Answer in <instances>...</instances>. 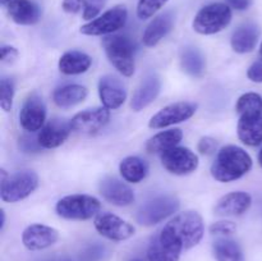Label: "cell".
<instances>
[{"label": "cell", "instance_id": "cell-37", "mask_svg": "<svg viewBox=\"0 0 262 261\" xmlns=\"http://www.w3.org/2000/svg\"><path fill=\"white\" fill-rule=\"evenodd\" d=\"M19 148L23 153H38L42 150V147L38 143L37 137L33 138L30 136H22L19 138Z\"/></svg>", "mask_w": 262, "mask_h": 261}, {"label": "cell", "instance_id": "cell-4", "mask_svg": "<svg viewBox=\"0 0 262 261\" xmlns=\"http://www.w3.org/2000/svg\"><path fill=\"white\" fill-rule=\"evenodd\" d=\"M181 207V201L176 194H159L147 200L138 209L136 220L143 227H154L176 214Z\"/></svg>", "mask_w": 262, "mask_h": 261}, {"label": "cell", "instance_id": "cell-14", "mask_svg": "<svg viewBox=\"0 0 262 261\" xmlns=\"http://www.w3.org/2000/svg\"><path fill=\"white\" fill-rule=\"evenodd\" d=\"M59 232L45 224H31L23 230L22 243L28 251H42L55 245Z\"/></svg>", "mask_w": 262, "mask_h": 261}, {"label": "cell", "instance_id": "cell-46", "mask_svg": "<svg viewBox=\"0 0 262 261\" xmlns=\"http://www.w3.org/2000/svg\"><path fill=\"white\" fill-rule=\"evenodd\" d=\"M130 261H142V260H140V258H133V260H130Z\"/></svg>", "mask_w": 262, "mask_h": 261}, {"label": "cell", "instance_id": "cell-7", "mask_svg": "<svg viewBox=\"0 0 262 261\" xmlns=\"http://www.w3.org/2000/svg\"><path fill=\"white\" fill-rule=\"evenodd\" d=\"M101 209V202L94 196L83 193L69 194L56 202L55 211L67 220H89L96 216Z\"/></svg>", "mask_w": 262, "mask_h": 261}, {"label": "cell", "instance_id": "cell-33", "mask_svg": "<svg viewBox=\"0 0 262 261\" xmlns=\"http://www.w3.org/2000/svg\"><path fill=\"white\" fill-rule=\"evenodd\" d=\"M14 99V83L12 79L3 78L0 81V107L4 112H10Z\"/></svg>", "mask_w": 262, "mask_h": 261}, {"label": "cell", "instance_id": "cell-41", "mask_svg": "<svg viewBox=\"0 0 262 261\" xmlns=\"http://www.w3.org/2000/svg\"><path fill=\"white\" fill-rule=\"evenodd\" d=\"M230 5H232L234 9L238 10H245L250 7L251 0H229Z\"/></svg>", "mask_w": 262, "mask_h": 261}, {"label": "cell", "instance_id": "cell-35", "mask_svg": "<svg viewBox=\"0 0 262 261\" xmlns=\"http://www.w3.org/2000/svg\"><path fill=\"white\" fill-rule=\"evenodd\" d=\"M106 0H86V7L83 9V18L86 20H92L99 17L101 8L105 5Z\"/></svg>", "mask_w": 262, "mask_h": 261}, {"label": "cell", "instance_id": "cell-25", "mask_svg": "<svg viewBox=\"0 0 262 261\" xmlns=\"http://www.w3.org/2000/svg\"><path fill=\"white\" fill-rule=\"evenodd\" d=\"M179 61L184 73L193 78H201L206 71V59L201 50L194 46H184L181 51Z\"/></svg>", "mask_w": 262, "mask_h": 261}, {"label": "cell", "instance_id": "cell-38", "mask_svg": "<svg viewBox=\"0 0 262 261\" xmlns=\"http://www.w3.org/2000/svg\"><path fill=\"white\" fill-rule=\"evenodd\" d=\"M86 7V0H63L61 8L66 13L69 14H77Z\"/></svg>", "mask_w": 262, "mask_h": 261}, {"label": "cell", "instance_id": "cell-44", "mask_svg": "<svg viewBox=\"0 0 262 261\" xmlns=\"http://www.w3.org/2000/svg\"><path fill=\"white\" fill-rule=\"evenodd\" d=\"M10 2H12V0H0V3H2V5H8Z\"/></svg>", "mask_w": 262, "mask_h": 261}, {"label": "cell", "instance_id": "cell-22", "mask_svg": "<svg viewBox=\"0 0 262 261\" xmlns=\"http://www.w3.org/2000/svg\"><path fill=\"white\" fill-rule=\"evenodd\" d=\"M7 7L8 14L17 25H35L41 18L40 7L32 0H12Z\"/></svg>", "mask_w": 262, "mask_h": 261}, {"label": "cell", "instance_id": "cell-29", "mask_svg": "<svg viewBox=\"0 0 262 261\" xmlns=\"http://www.w3.org/2000/svg\"><path fill=\"white\" fill-rule=\"evenodd\" d=\"M120 176L128 183H140L147 177L148 165L138 156H127L119 164Z\"/></svg>", "mask_w": 262, "mask_h": 261}, {"label": "cell", "instance_id": "cell-34", "mask_svg": "<svg viewBox=\"0 0 262 261\" xmlns=\"http://www.w3.org/2000/svg\"><path fill=\"white\" fill-rule=\"evenodd\" d=\"M237 230V224L232 220H219L210 225L209 232L210 234L217 235V237H229L234 234Z\"/></svg>", "mask_w": 262, "mask_h": 261}, {"label": "cell", "instance_id": "cell-2", "mask_svg": "<svg viewBox=\"0 0 262 261\" xmlns=\"http://www.w3.org/2000/svg\"><path fill=\"white\" fill-rule=\"evenodd\" d=\"M252 169V158L242 147L227 145L220 148L212 163L211 176L220 183H229L242 178Z\"/></svg>", "mask_w": 262, "mask_h": 261}, {"label": "cell", "instance_id": "cell-28", "mask_svg": "<svg viewBox=\"0 0 262 261\" xmlns=\"http://www.w3.org/2000/svg\"><path fill=\"white\" fill-rule=\"evenodd\" d=\"M212 255L216 261H246L239 243L229 237H219L214 241Z\"/></svg>", "mask_w": 262, "mask_h": 261}, {"label": "cell", "instance_id": "cell-6", "mask_svg": "<svg viewBox=\"0 0 262 261\" xmlns=\"http://www.w3.org/2000/svg\"><path fill=\"white\" fill-rule=\"evenodd\" d=\"M102 48L112 66L124 77L135 73L132 41L123 35H109L102 40Z\"/></svg>", "mask_w": 262, "mask_h": 261}, {"label": "cell", "instance_id": "cell-12", "mask_svg": "<svg viewBox=\"0 0 262 261\" xmlns=\"http://www.w3.org/2000/svg\"><path fill=\"white\" fill-rule=\"evenodd\" d=\"M46 105L37 92H32L23 102L19 112V124L27 132L33 133L45 125Z\"/></svg>", "mask_w": 262, "mask_h": 261}, {"label": "cell", "instance_id": "cell-13", "mask_svg": "<svg viewBox=\"0 0 262 261\" xmlns=\"http://www.w3.org/2000/svg\"><path fill=\"white\" fill-rule=\"evenodd\" d=\"M110 120V109L105 106L92 107L79 112L71 119L72 130L78 133H95L102 129Z\"/></svg>", "mask_w": 262, "mask_h": 261}, {"label": "cell", "instance_id": "cell-30", "mask_svg": "<svg viewBox=\"0 0 262 261\" xmlns=\"http://www.w3.org/2000/svg\"><path fill=\"white\" fill-rule=\"evenodd\" d=\"M181 255V250L166 243L165 241L161 240L159 234H156L151 240L147 247L148 261H179Z\"/></svg>", "mask_w": 262, "mask_h": 261}, {"label": "cell", "instance_id": "cell-27", "mask_svg": "<svg viewBox=\"0 0 262 261\" xmlns=\"http://www.w3.org/2000/svg\"><path fill=\"white\" fill-rule=\"evenodd\" d=\"M182 138H183V132L179 128L163 130L154 135L146 142V151L150 154H163L178 146Z\"/></svg>", "mask_w": 262, "mask_h": 261}, {"label": "cell", "instance_id": "cell-15", "mask_svg": "<svg viewBox=\"0 0 262 261\" xmlns=\"http://www.w3.org/2000/svg\"><path fill=\"white\" fill-rule=\"evenodd\" d=\"M99 192L102 199L114 206H129L135 202V192L124 182L113 177H106L99 183Z\"/></svg>", "mask_w": 262, "mask_h": 261}, {"label": "cell", "instance_id": "cell-42", "mask_svg": "<svg viewBox=\"0 0 262 261\" xmlns=\"http://www.w3.org/2000/svg\"><path fill=\"white\" fill-rule=\"evenodd\" d=\"M0 215H2V224H0V229H4V225H5V212L4 210H2L0 211Z\"/></svg>", "mask_w": 262, "mask_h": 261}, {"label": "cell", "instance_id": "cell-31", "mask_svg": "<svg viewBox=\"0 0 262 261\" xmlns=\"http://www.w3.org/2000/svg\"><path fill=\"white\" fill-rule=\"evenodd\" d=\"M235 112L241 115L262 114V96L256 92H246L235 104Z\"/></svg>", "mask_w": 262, "mask_h": 261}, {"label": "cell", "instance_id": "cell-32", "mask_svg": "<svg viewBox=\"0 0 262 261\" xmlns=\"http://www.w3.org/2000/svg\"><path fill=\"white\" fill-rule=\"evenodd\" d=\"M169 0H138L137 17L140 19H148L155 15Z\"/></svg>", "mask_w": 262, "mask_h": 261}, {"label": "cell", "instance_id": "cell-17", "mask_svg": "<svg viewBox=\"0 0 262 261\" xmlns=\"http://www.w3.org/2000/svg\"><path fill=\"white\" fill-rule=\"evenodd\" d=\"M72 132L71 120L54 118L45 123L37 135L38 143L42 148H56L63 145Z\"/></svg>", "mask_w": 262, "mask_h": 261}, {"label": "cell", "instance_id": "cell-9", "mask_svg": "<svg viewBox=\"0 0 262 261\" xmlns=\"http://www.w3.org/2000/svg\"><path fill=\"white\" fill-rule=\"evenodd\" d=\"M197 104L191 101H178L169 104L151 117L148 127L152 129L170 127L191 119L197 112Z\"/></svg>", "mask_w": 262, "mask_h": 261}, {"label": "cell", "instance_id": "cell-11", "mask_svg": "<svg viewBox=\"0 0 262 261\" xmlns=\"http://www.w3.org/2000/svg\"><path fill=\"white\" fill-rule=\"evenodd\" d=\"M94 225L100 235L114 242L129 240L136 233V228L130 223L112 212L97 215L94 220Z\"/></svg>", "mask_w": 262, "mask_h": 261}, {"label": "cell", "instance_id": "cell-8", "mask_svg": "<svg viewBox=\"0 0 262 261\" xmlns=\"http://www.w3.org/2000/svg\"><path fill=\"white\" fill-rule=\"evenodd\" d=\"M128 19V10L125 5H115L101 15L81 27V33L86 36L113 35L122 30Z\"/></svg>", "mask_w": 262, "mask_h": 261}, {"label": "cell", "instance_id": "cell-45", "mask_svg": "<svg viewBox=\"0 0 262 261\" xmlns=\"http://www.w3.org/2000/svg\"><path fill=\"white\" fill-rule=\"evenodd\" d=\"M260 58H261V60H262V42H261V45H260Z\"/></svg>", "mask_w": 262, "mask_h": 261}, {"label": "cell", "instance_id": "cell-16", "mask_svg": "<svg viewBox=\"0 0 262 261\" xmlns=\"http://www.w3.org/2000/svg\"><path fill=\"white\" fill-rule=\"evenodd\" d=\"M99 96L102 106L110 110L119 109L127 99V90L123 82L113 74H105L99 81Z\"/></svg>", "mask_w": 262, "mask_h": 261}, {"label": "cell", "instance_id": "cell-43", "mask_svg": "<svg viewBox=\"0 0 262 261\" xmlns=\"http://www.w3.org/2000/svg\"><path fill=\"white\" fill-rule=\"evenodd\" d=\"M257 159H258V164H260V166L262 168V148L260 150V153H258Z\"/></svg>", "mask_w": 262, "mask_h": 261}, {"label": "cell", "instance_id": "cell-10", "mask_svg": "<svg viewBox=\"0 0 262 261\" xmlns=\"http://www.w3.org/2000/svg\"><path fill=\"white\" fill-rule=\"evenodd\" d=\"M160 160L164 168L174 176H188L199 168V156L183 146H176L165 153L160 154Z\"/></svg>", "mask_w": 262, "mask_h": 261}, {"label": "cell", "instance_id": "cell-23", "mask_svg": "<svg viewBox=\"0 0 262 261\" xmlns=\"http://www.w3.org/2000/svg\"><path fill=\"white\" fill-rule=\"evenodd\" d=\"M260 37V28L255 23H245L233 32L230 38L232 49L238 54H247L255 50Z\"/></svg>", "mask_w": 262, "mask_h": 261}, {"label": "cell", "instance_id": "cell-1", "mask_svg": "<svg viewBox=\"0 0 262 261\" xmlns=\"http://www.w3.org/2000/svg\"><path fill=\"white\" fill-rule=\"evenodd\" d=\"M158 234L169 245L183 252L193 248L202 241L205 234L204 219L197 211L187 210L174 215Z\"/></svg>", "mask_w": 262, "mask_h": 261}, {"label": "cell", "instance_id": "cell-26", "mask_svg": "<svg viewBox=\"0 0 262 261\" xmlns=\"http://www.w3.org/2000/svg\"><path fill=\"white\" fill-rule=\"evenodd\" d=\"M87 95H89V91L82 84H66L54 91L53 101L56 106L61 109H68L84 101Z\"/></svg>", "mask_w": 262, "mask_h": 261}, {"label": "cell", "instance_id": "cell-39", "mask_svg": "<svg viewBox=\"0 0 262 261\" xmlns=\"http://www.w3.org/2000/svg\"><path fill=\"white\" fill-rule=\"evenodd\" d=\"M247 77L255 83H262V60L255 61L247 69Z\"/></svg>", "mask_w": 262, "mask_h": 261}, {"label": "cell", "instance_id": "cell-20", "mask_svg": "<svg viewBox=\"0 0 262 261\" xmlns=\"http://www.w3.org/2000/svg\"><path fill=\"white\" fill-rule=\"evenodd\" d=\"M238 138L245 145L256 147L262 143V114L241 115L237 124Z\"/></svg>", "mask_w": 262, "mask_h": 261}, {"label": "cell", "instance_id": "cell-5", "mask_svg": "<svg viewBox=\"0 0 262 261\" xmlns=\"http://www.w3.org/2000/svg\"><path fill=\"white\" fill-rule=\"evenodd\" d=\"M232 15V8L228 4L212 3L199 10L192 27L200 35H215L229 26Z\"/></svg>", "mask_w": 262, "mask_h": 261}, {"label": "cell", "instance_id": "cell-40", "mask_svg": "<svg viewBox=\"0 0 262 261\" xmlns=\"http://www.w3.org/2000/svg\"><path fill=\"white\" fill-rule=\"evenodd\" d=\"M18 54H19L18 50L13 48V46H2V49H0V60L3 63H12V61H14L18 58Z\"/></svg>", "mask_w": 262, "mask_h": 261}, {"label": "cell", "instance_id": "cell-3", "mask_svg": "<svg viewBox=\"0 0 262 261\" xmlns=\"http://www.w3.org/2000/svg\"><path fill=\"white\" fill-rule=\"evenodd\" d=\"M0 174V197L8 204H14L27 199L38 187V176L32 170L8 174L4 169H2Z\"/></svg>", "mask_w": 262, "mask_h": 261}, {"label": "cell", "instance_id": "cell-18", "mask_svg": "<svg viewBox=\"0 0 262 261\" xmlns=\"http://www.w3.org/2000/svg\"><path fill=\"white\" fill-rule=\"evenodd\" d=\"M251 205L252 197L247 192H229L217 200L214 212L219 216H241L250 210Z\"/></svg>", "mask_w": 262, "mask_h": 261}, {"label": "cell", "instance_id": "cell-21", "mask_svg": "<svg viewBox=\"0 0 262 261\" xmlns=\"http://www.w3.org/2000/svg\"><path fill=\"white\" fill-rule=\"evenodd\" d=\"M161 91V79L156 74L146 77L135 91L130 101V107L135 112H141L156 100Z\"/></svg>", "mask_w": 262, "mask_h": 261}, {"label": "cell", "instance_id": "cell-19", "mask_svg": "<svg viewBox=\"0 0 262 261\" xmlns=\"http://www.w3.org/2000/svg\"><path fill=\"white\" fill-rule=\"evenodd\" d=\"M174 23H176V15L170 10L161 13L158 17L154 18L143 32V45L147 46V48H154V46L158 45L173 30Z\"/></svg>", "mask_w": 262, "mask_h": 261}, {"label": "cell", "instance_id": "cell-36", "mask_svg": "<svg viewBox=\"0 0 262 261\" xmlns=\"http://www.w3.org/2000/svg\"><path fill=\"white\" fill-rule=\"evenodd\" d=\"M197 150L200 151L201 155H212V154H215V151L217 150V141L215 140V138L209 137V136H205V137H202L201 140L199 141Z\"/></svg>", "mask_w": 262, "mask_h": 261}, {"label": "cell", "instance_id": "cell-24", "mask_svg": "<svg viewBox=\"0 0 262 261\" xmlns=\"http://www.w3.org/2000/svg\"><path fill=\"white\" fill-rule=\"evenodd\" d=\"M91 64L92 58L89 54L79 50H69L60 56L58 68L67 76H76L89 71Z\"/></svg>", "mask_w": 262, "mask_h": 261}]
</instances>
